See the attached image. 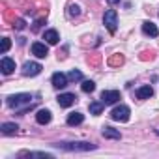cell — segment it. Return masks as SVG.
<instances>
[{
  "label": "cell",
  "instance_id": "cell-1",
  "mask_svg": "<svg viewBox=\"0 0 159 159\" xmlns=\"http://www.w3.org/2000/svg\"><path fill=\"white\" fill-rule=\"evenodd\" d=\"M30 99H32L30 94H15V96H10V98H8V105H10L11 109H17V111H21V112H25V111H28V109L32 107Z\"/></svg>",
  "mask_w": 159,
  "mask_h": 159
},
{
  "label": "cell",
  "instance_id": "cell-2",
  "mask_svg": "<svg viewBox=\"0 0 159 159\" xmlns=\"http://www.w3.org/2000/svg\"><path fill=\"white\" fill-rule=\"evenodd\" d=\"M56 148H62L66 152H88V150H96V144L92 142H58Z\"/></svg>",
  "mask_w": 159,
  "mask_h": 159
},
{
  "label": "cell",
  "instance_id": "cell-3",
  "mask_svg": "<svg viewBox=\"0 0 159 159\" xmlns=\"http://www.w3.org/2000/svg\"><path fill=\"white\" fill-rule=\"evenodd\" d=\"M103 23H105L107 30H109L111 34H114L116 28H118V15H116V11H114V10H107L105 15H103Z\"/></svg>",
  "mask_w": 159,
  "mask_h": 159
},
{
  "label": "cell",
  "instance_id": "cell-4",
  "mask_svg": "<svg viewBox=\"0 0 159 159\" xmlns=\"http://www.w3.org/2000/svg\"><path fill=\"white\" fill-rule=\"evenodd\" d=\"M111 118L116 120V122H127V120H129V107H127V105L114 107L112 112H111Z\"/></svg>",
  "mask_w": 159,
  "mask_h": 159
},
{
  "label": "cell",
  "instance_id": "cell-5",
  "mask_svg": "<svg viewBox=\"0 0 159 159\" xmlns=\"http://www.w3.org/2000/svg\"><path fill=\"white\" fill-rule=\"evenodd\" d=\"M41 64H38V62H26L25 66H23V75L25 77H36V75H39L41 73Z\"/></svg>",
  "mask_w": 159,
  "mask_h": 159
},
{
  "label": "cell",
  "instance_id": "cell-6",
  "mask_svg": "<svg viewBox=\"0 0 159 159\" xmlns=\"http://www.w3.org/2000/svg\"><path fill=\"white\" fill-rule=\"evenodd\" d=\"M120 99V92L118 90H105L101 92V103L103 105H114Z\"/></svg>",
  "mask_w": 159,
  "mask_h": 159
},
{
  "label": "cell",
  "instance_id": "cell-7",
  "mask_svg": "<svg viewBox=\"0 0 159 159\" xmlns=\"http://www.w3.org/2000/svg\"><path fill=\"white\" fill-rule=\"evenodd\" d=\"M32 54H36L38 58H45V56L49 54V49H47L45 43L36 41V43H32Z\"/></svg>",
  "mask_w": 159,
  "mask_h": 159
},
{
  "label": "cell",
  "instance_id": "cell-8",
  "mask_svg": "<svg viewBox=\"0 0 159 159\" xmlns=\"http://www.w3.org/2000/svg\"><path fill=\"white\" fill-rule=\"evenodd\" d=\"M0 69H2V73L4 75H10V73H13L15 71V62L11 60V58H2L0 60Z\"/></svg>",
  "mask_w": 159,
  "mask_h": 159
},
{
  "label": "cell",
  "instance_id": "cell-9",
  "mask_svg": "<svg viewBox=\"0 0 159 159\" xmlns=\"http://www.w3.org/2000/svg\"><path fill=\"white\" fill-rule=\"evenodd\" d=\"M52 86H54V88H64V86H67V77H66L64 73L56 71V73L52 75Z\"/></svg>",
  "mask_w": 159,
  "mask_h": 159
},
{
  "label": "cell",
  "instance_id": "cell-10",
  "mask_svg": "<svg viewBox=\"0 0 159 159\" xmlns=\"http://www.w3.org/2000/svg\"><path fill=\"white\" fill-rule=\"evenodd\" d=\"M124 62H125V56H124V54H120V52L111 54V56H109V60H107V64H109L111 67H120V66H124Z\"/></svg>",
  "mask_w": 159,
  "mask_h": 159
},
{
  "label": "cell",
  "instance_id": "cell-11",
  "mask_svg": "<svg viewBox=\"0 0 159 159\" xmlns=\"http://www.w3.org/2000/svg\"><path fill=\"white\" fill-rule=\"evenodd\" d=\"M56 99H58V105H60V107H71V105L77 101L75 94H62V96H58Z\"/></svg>",
  "mask_w": 159,
  "mask_h": 159
},
{
  "label": "cell",
  "instance_id": "cell-12",
  "mask_svg": "<svg viewBox=\"0 0 159 159\" xmlns=\"http://www.w3.org/2000/svg\"><path fill=\"white\" fill-rule=\"evenodd\" d=\"M142 32H144L146 36H152V38L159 36V30H157V26H155L152 21H144V23H142Z\"/></svg>",
  "mask_w": 159,
  "mask_h": 159
},
{
  "label": "cell",
  "instance_id": "cell-13",
  "mask_svg": "<svg viewBox=\"0 0 159 159\" xmlns=\"http://www.w3.org/2000/svg\"><path fill=\"white\" fill-rule=\"evenodd\" d=\"M36 122H38V124H41V125L49 124V122H51V111H47V109L38 111V114H36Z\"/></svg>",
  "mask_w": 159,
  "mask_h": 159
},
{
  "label": "cell",
  "instance_id": "cell-14",
  "mask_svg": "<svg viewBox=\"0 0 159 159\" xmlns=\"http://www.w3.org/2000/svg\"><path fill=\"white\" fill-rule=\"evenodd\" d=\"M152 96H153L152 86H140V88L137 90V98H139V99H150Z\"/></svg>",
  "mask_w": 159,
  "mask_h": 159
},
{
  "label": "cell",
  "instance_id": "cell-15",
  "mask_svg": "<svg viewBox=\"0 0 159 159\" xmlns=\"http://www.w3.org/2000/svg\"><path fill=\"white\" fill-rule=\"evenodd\" d=\"M0 129H2V135H15L19 131V125L8 122V124H2V127H0Z\"/></svg>",
  "mask_w": 159,
  "mask_h": 159
},
{
  "label": "cell",
  "instance_id": "cell-16",
  "mask_svg": "<svg viewBox=\"0 0 159 159\" xmlns=\"http://www.w3.org/2000/svg\"><path fill=\"white\" fill-rule=\"evenodd\" d=\"M83 120H84V116L81 112H71L67 116V125H79V124H83Z\"/></svg>",
  "mask_w": 159,
  "mask_h": 159
},
{
  "label": "cell",
  "instance_id": "cell-17",
  "mask_svg": "<svg viewBox=\"0 0 159 159\" xmlns=\"http://www.w3.org/2000/svg\"><path fill=\"white\" fill-rule=\"evenodd\" d=\"M43 38H45V41H47L49 45H56V43H58V39H60V38H58V32H56V30H47Z\"/></svg>",
  "mask_w": 159,
  "mask_h": 159
},
{
  "label": "cell",
  "instance_id": "cell-18",
  "mask_svg": "<svg viewBox=\"0 0 159 159\" xmlns=\"http://www.w3.org/2000/svg\"><path fill=\"white\" fill-rule=\"evenodd\" d=\"M103 137H105V139H114V140H118V139H120V131L114 129V127H103Z\"/></svg>",
  "mask_w": 159,
  "mask_h": 159
},
{
  "label": "cell",
  "instance_id": "cell-19",
  "mask_svg": "<svg viewBox=\"0 0 159 159\" xmlns=\"http://www.w3.org/2000/svg\"><path fill=\"white\" fill-rule=\"evenodd\" d=\"M19 155L21 157H45V159L52 157V153H45V152H21Z\"/></svg>",
  "mask_w": 159,
  "mask_h": 159
},
{
  "label": "cell",
  "instance_id": "cell-20",
  "mask_svg": "<svg viewBox=\"0 0 159 159\" xmlns=\"http://www.w3.org/2000/svg\"><path fill=\"white\" fill-rule=\"evenodd\" d=\"M66 15H67L69 19H75V17L81 15V8H79L77 4H69V6H67V11H66Z\"/></svg>",
  "mask_w": 159,
  "mask_h": 159
},
{
  "label": "cell",
  "instance_id": "cell-21",
  "mask_svg": "<svg viewBox=\"0 0 159 159\" xmlns=\"http://www.w3.org/2000/svg\"><path fill=\"white\" fill-rule=\"evenodd\" d=\"M101 54H98V52H94V54H88V58H86V62H88V66H92V67H98L99 64H101Z\"/></svg>",
  "mask_w": 159,
  "mask_h": 159
},
{
  "label": "cell",
  "instance_id": "cell-22",
  "mask_svg": "<svg viewBox=\"0 0 159 159\" xmlns=\"http://www.w3.org/2000/svg\"><path fill=\"white\" fill-rule=\"evenodd\" d=\"M101 111H103V103H99V101H92V103H90V112H92L94 116L101 114Z\"/></svg>",
  "mask_w": 159,
  "mask_h": 159
},
{
  "label": "cell",
  "instance_id": "cell-23",
  "mask_svg": "<svg viewBox=\"0 0 159 159\" xmlns=\"http://www.w3.org/2000/svg\"><path fill=\"white\" fill-rule=\"evenodd\" d=\"M4 21H6V23H15V21H17L15 10H4Z\"/></svg>",
  "mask_w": 159,
  "mask_h": 159
},
{
  "label": "cell",
  "instance_id": "cell-24",
  "mask_svg": "<svg viewBox=\"0 0 159 159\" xmlns=\"http://www.w3.org/2000/svg\"><path fill=\"white\" fill-rule=\"evenodd\" d=\"M139 58H140L142 62H148V60H153V58H155V52H153V51H142V52L139 54Z\"/></svg>",
  "mask_w": 159,
  "mask_h": 159
},
{
  "label": "cell",
  "instance_id": "cell-25",
  "mask_svg": "<svg viewBox=\"0 0 159 159\" xmlns=\"http://www.w3.org/2000/svg\"><path fill=\"white\" fill-rule=\"evenodd\" d=\"M81 88H83V92L90 94V92H94V90H96V83H94V81H84Z\"/></svg>",
  "mask_w": 159,
  "mask_h": 159
},
{
  "label": "cell",
  "instance_id": "cell-26",
  "mask_svg": "<svg viewBox=\"0 0 159 159\" xmlns=\"http://www.w3.org/2000/svg\"><path fill=\"white\" fill-rule=\"evenodd\" d=\"M10 47H11V41H10V38H2V45H0V52H2V54H6V52L10 51Z\"/></svg>",
  "mask_w": 159,
  "mask_h": 159
},
{
  "label": "cell",
  "instance_id": "cell-27",
  "mask_svg": "<svg viewBox=\"0 0 159 159\" xmlns=\"http://www.w3.org/2000/svg\"><path fill=\"white\" fill-rule=\"evenodd\" d=\"M67 79H69V81H81V79H83V73L79 71V69H73V71H69Z\"/></svg>",
  "mask_w": 159,
  "mask_h": 159
},
{
  "label": "cell",
  "instance_id": "cell-28",
  "mask_svg": "<svg viewBox=\"0 0 159 159\" xmlns=\"http://www.w3.org/2000/svg\"><path fill=\"white\" fill-rule=\"evenodd\" d=\"M43 23H45V19H43V17H39V19L34 23V26H32V32H38V30L43 26Z\"/></svg>",
  "mask_w": 159,
  "mask_h": 159
},
{
  "label": "cell",
  "instance_id": "cell-29",
  "mask_svg": "<svg viewBox=\"0 0 159 159\" xmlns=\"http://www.w3.org/2000/svg\"><path fill=\"white\" fill-rule=\"evenodd\" d=\"M13 26H15L17 30H23V28L26 26V23H25V19H17V21L13 23Z\"/></svg>",
  "mask_w": 159,
  "mask_h": 159
},
{
  "label": "cell",
  "instance_id": "cell-30",
  "mask_svg": "<svg viewBox=\"0 0 159 159\" xmlns=\"http://www.w3.org/2000/svg\"><path fill=\"white\" fill-rule=\"evenodd\" d=\"M118 2H120V0H109V4H111V6H114V4H118Z\"/></svg>",
  "mask_w": 159,
  "mask_h": 159
},
{
  "label": "cell",
  "instance_id": "cell-31",
  "mask_svg": "<svg viewBox=\"0 0 159 159\" xmlns=\"http://www.w3.org/2000/svg\"><path fill=\"white\" fill-rule=\"evenodd\" d=\"M157 133H159V129H157Z\"/></svg>",
  "mask_w": 159,
  "mask_h": 159
}]
</instances>
